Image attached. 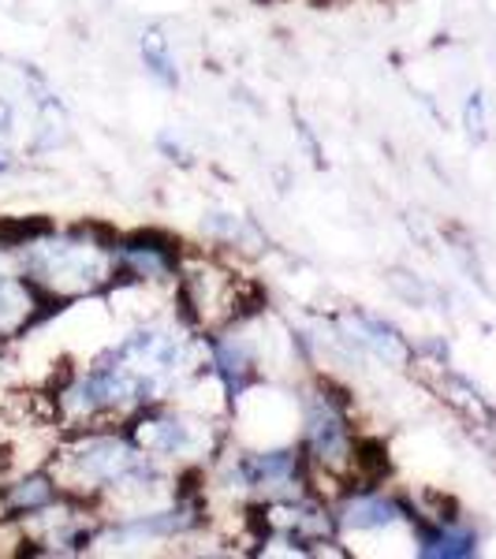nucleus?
I'll return each instance as SVG.
<instances>
[{"label":"nucleus","instance_id":"f257e3e1","mask_svg":"<svg viewBox=\"0 0 496 559\" xmlns=\"http://www.w3.org/2000/svg\"><path fill=\"white\" fill-rule=\"evenodd\" d=\"M15 261L52 302H83L116 284V239L94 224L57 228L15 250Z\"/></svg>","mask_w":496,"mask_h":559},{"label":"nucleus","instance_id":"f03ea898","mask_svg":"<svg viewBox=\"0 0 496 559\" xmlns=\"http://www.w3.org/2000/svg\"><path fill=\"white\" fill-rule=\"evenodd\" d=\"M142 463L139 444L128 429L116 426H90V429H68L57 440V452L45 466L57 477L60 492L79 503L97 508L102 496L120 485L134 466Z\"/></svg>","mask_w":496,"mask_h":559},{"label":"nucleus","instance_id":"7ed1b4c3","mask_svg":"<svg viewBox=\"0 0 496 559\" xmlns=\"http://www.w3.org/2000/svg\"><path fill=\"white\" fill-rule=\"evenodd\" d=\"M299 448L310 463V485L314 477H324L340 492L351 489V471H355V452L363 437L351 418V400L344 388L332 381H314L299 400Z\"/></svg>","mask_w":496,"mask_h":559},{"label":"nucleus","instance_id":"20e7f679","mask_svg":"<svg viewBox=\"0 0 496 559\" xmlns=\"http://www.w3.org/2000/svg\"><path fill=\"white\" fill-rule=\"evenodd\" d=\"M128 432L142 455H153L168 466H202L205 459H216L221 452V437H213V418L168 407V403L139 411L128 421Z\"/></svg>","mask_w":496,"mask_h":559},{"label":"nucleus","instance_id":"39448f33","mask_svg":"<svg viewBox=\"0 0 496 559\" xmlns=\"http://www.w3.org/2000/svg\"><path fill=\"white\" fill-rule=\"evenodd\" d=\"M179 261H184L179 242L161 231H134L116 239V280H128V284L176 287Z\"/></svg>","mask_w":496,"mask_h":559},{"label":"nucleus","instance_id":"423d86ee","mask_svg":"<svg viewBox=\"0 0 496 559\" xmlns=\"http://www.w3.org/2000/svg\"><path fill=\"white\" fill-rule=\"evenodd\" d=\"M336 336L344 340L355 355L381 358L385 366L408 369L414 362V347L408 344V336H403L392 321L377 318V313H366V310L340 313V318H336Z\"/></svg>","mask_w":496,"mask_h":559},{"label":"nucleus","instance_id":"0eeeda50","mask_svg":"<svg viewBox=\"0 0 496 559\" xmlns=\"http://www.w3.org/2000/svg\"><path fill=\"white\" fill-rule=\"evenodd\" d=\"M205 358H210V369L221 377V384L228 388L232 403L243 400V395L255 388L258 381V350L243 332V321L232 324V329H221L213 336H205Z\"/></svg>","mask_w":496,"mask_h":559},{"label":"nucleus","instance_id":"6e6552de","mask_svg":"<svg viewBox=\"0 0 496 559\" xmlns=\"http://www.w3.org/2000/svg\"><path fill=\"white\" fill-rule=\"evenodd\" d=\"M332 511H336L340 534H381V530H392L411 519V511L392 492H385L381 485H374V489H344Z\"/></svg>","mask_w":496,"mask_h":559},{"label":"nucleus","instance_id":"1a4fd4ad","mask_svg":"<svg viewBox=\"0 0 496 559\" xmlns=\"http://www.w3.org/2000/svg\"><path fill=\"white\" fill-rule=\"evenodd\" d=\"M414 545H418L422 559H467L477 552V534L459 519H418Z\"/></svg>","mask_w":496,"mask_h":559},{"label":"nucleus","instance_id":"9d476101","mask_svg":"<svg viewBox=\"0 0 496 559\" xmlns=\"http://www.w3.org/2000/svg\"><path fill=\"white\" fill-rule=\"evenodd\" d=\"M139 57H142V68H146V75L153 79L157 86L165 90H179L184 83V75H179V60L173 52V41L165 38L161 31H146L139 38Z\"/></svg>","mask_w":496,"mask_h":559},{"label":"nucleus","instance_id":"9b49d317","mask_svg":"<svg viewBox=\"0 0 496 559\" xmlns=\"http://www.w3.org/2000/svg\"><path fill=\"white\" fill-rule=\"evenodd\" d=\"M202 236H210L213 242H224V247H265V239L258 236V228L247 221V216H236V213H205L202 216Z\"/></svg>","mask_w":496,"mask_h":559},{"label":"nucleus","instance_id":"f8f14e48","mask_svg":"<svg viewBox=\"0 0 496 559\" xmlns=\"http://www.w3.org/2000/svg\"><path fill=\"white\" fill-rule=\"evenodd\" d=\"M68 139V120H64V108L57 105V97L45 94L42 97V116H38V128H34L31 150L34 153H49L57 150L60 142Z\"/></svg>","mask_w":496,"mask_h":559},{"label":"nucleus","instance_id":"ddd939ff","mask_svg":"<svg viewBox=\"0 0 496 559\" xmlns=\"http://www.w3.org/2000/svg\"><path fill=\"white\" fill-rule=\"evenodd\" d=\"M52 228L49 216H0V250H23Z\"/></svg>","mask_w":496,"mask_h":559},{"label":"nucleus","instance_id":"4468645a","mask_svg":"<svg viewBox=\"0 0 496 559\" xmlns=\"http://www.w3.org/2000/svg\"><path fill=\"white\" fill-rule=\"evenodd\" d=\"M389 287H392L395 295H400L403 302H411V306H426V299H429V287L422 284L418 276L403 273V269H392V273H389Z\"/></svg>","mask_w":496,"mask_h":559},{"label":"nucleus","instance_id":"2eb2a0df","mask_svg":"<svg viewBox=\"0 0 496 559\" xmlns=\"http://www.w3.org/2000/svg\"><path fill=\"white\" fill-rule=\"evenodd\" d=\"M463 128H467V134H471L474 142H482V139H485V97H482V94H471V97H467Z\"/></svg>","mask_w":496,"mask_h":559},{"label":"nucleus","instance_id":"dca6fc26","mask_svg":"<svg viewBox=\"0 0 496 559\" xmlns=\"http://www.w3.org/2000/svg\"><path fill=\"white\" fill-rule=\"evenodd\" d=\"M12 128H15V105L8 97H0V139L12 134Z\"/></svg>","mask_w":496,"mask_h":559},{"label":"nucleus","instance_id":"f3484780","mask_svg":"<svg viewBox=\"0 0 496 559\" xmlns=\"http://www.w3.org/2000/svg\"><path fill=\"white\" fill-rule=\"evenodd\" d=\"M161 150L168 153V160H184V165H187V150L179 146V142H176V146H173V139H161Z\"/></svg>","mask_w":496,"mask_h":559},{"label":"nucleus","instance_id":"a211bd4d","mask_svg":"<svg viewBox=\"0 0 496 559\" xmlns=\"http://www.w3.org/2000/svg\"><path fill=\"white\" fill-rule=\"evenodd\" d=\"M12 165H15V160H12V153H8L4 146H0V176H8V173H12Z\"/></svg>","mask_w":496,"mask_h":559}]
</instances>
